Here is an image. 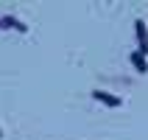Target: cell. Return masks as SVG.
Masks as SVG:
<instances>
[{"label":"cell","mask_w":148,"mask_h":140,"mask_svg":"<svg viewBox=\"0 0 148 140\" xmlns=\"http://www.w3.org/2000/svg\"><path fill=\"white\" fill-rule=\"evenodd\" d=\"M92 98L101 101V104H106V107H120V104H123L120 95H112V92H106V90H92Z\"/></svg>","instance_id":"7a4b0ae2"},{"label":"cell","mask_w":148,"mask_h":140,"mask_svg":"<svg viewBox=\"0 0 148 140\" xmlns=\"http://www.w3.org/2000/svg\"><path fill=\"white\" fill-rule=\"evenodd\" d=\"M129 59H132V65L137 67V73H148V62H145V56H143L140 50H134Z\"/></svg>","instance_id":"3957f363"},{"label":"cell","mask_w":148,"mask_h":140,"mask_svg":"<svg viewBox=\"0 0 148 140\" xmlns=\"http://www.w3.org/2000/svg\"><path fill=\"white\" fill-rule=\"evenodd\" d=\"M0 25H6V28H17V31H28V28H25L20 20H14V17H3V23H0Z\"/></svg>","instance_id":"277c9868"},{"label":"cell","mask_w":148,"mask_h":140,"mask_svg":"<svg viewBox=\"0 0 148 140\" xmlns=\"http://www.w3.org/2000/svg\"><path fill=\"white\" fill-rule=\"evenodd\" d=\"M0 134H3V132H0Z\"/></svg>","instance_id":"5b68a950"},{"label":"cell","mask_w":148,"mask_h":140,"mask_svg":"<svg viewBox=\"0 0 148 140\" xmlns=\"http://www.w3.org/2000/svg\"><path fill=\"white\" fill-rule=\"evenodd\" d=\"M134 31H137V42H140V53L143 56H148V28H145V23H143V20H137V23H134Z\"/></svg>","instance_id":"6da1fadb"}]
</instances>
